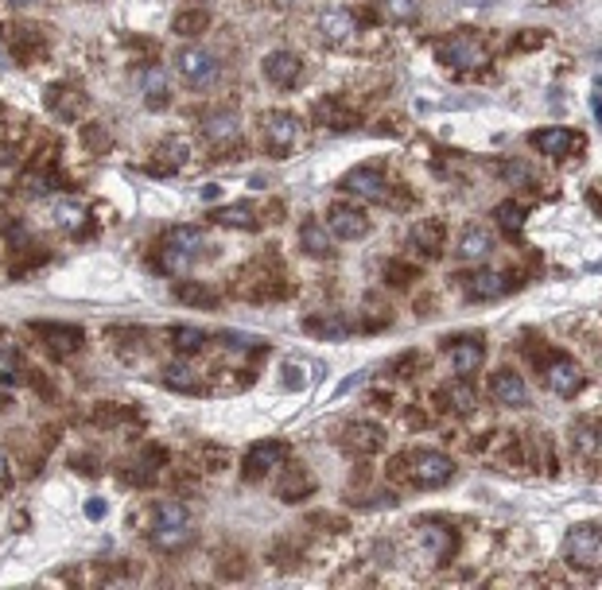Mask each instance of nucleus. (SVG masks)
I'll use <instances>...</instances> for the list:
<instances>
[{
	"instance_id": "423d86ee",
	"label": "nucleus",
	"mask_w": 602,
	"mask_h": 590,
	"mask_svg": "<svg viewBox=\"0 0 602 590\" xmlns=\"http://www.w3.org/2000/svg\"><path fill=\"white\" fill-rule=\"evenodd\" d=\"M175 70H179V78L187 86L211 89L218 78H221V62H218L214 51H206V47H183L179 55H175Z\"/></svg>"
},
{
	"instance_id": "7c9ffc66",
	"label": "nucleus",
	"mask_w": 602,
	"mask_h": 590,
	"mask_svg": "<svg viewBox=\"0 0 602 590\" xmlns=\"http://www.w3.org/2000/svg\"><path fill=\"white\" fill-rule=\"evenodd\" d=\"M167 338H172V350L183 353V358H191V353H199L206 346V334L199 331V326H172Z\"/></svg>"
},
{
	"instance_id": "7ed1b4c3",
	"label": "nucleus",
	"mask_w": 602,
	"mask_h": 590,
	"mask_svg": "<svg viewBox=\"0 0 602 590\" xmlns=\"http://www.w3.org/2000/svg\"><path fill=\"white\" fill-rule=\"evenodd\" d=\"M202 248H206L202 229H194V226H175V229H167L164 241H160V268L172 272V276H179V272H187L194 260L202 257Z\"/></svg>"
},
{
	"instance_id": "58836bf2",
	"label": "nucleus",
	"mask_w": 602,
	"mask_h": 590,
	"mask_svg": "<svg viewBox=\"0 0 602 590\" xmlns=\"http://www.w3.org/2000/svg\"><path fill=\"white\" fill-rule=\"evenodd\" d=\"M497 172H502L505 183H513V187H536V172L529 164H521V160H509V164L497 167Z\"/></svg>"
},
{
	"instance_id": "2f4dec72",
	"label": "nucleus",
	"mask_w": 602,
	"mask_h": 590,
	"mask_svg": "<svg viewBox=\"0 0 602 590\" xmlns=\"http://www.w3.org/2000/svg\"><path fill=\"white\" fill-rule=\"evenodd\" d=\"M494 218H497V226H502V229L509 233V238H517V233L525 229V218H529V214H525V206H521V202L509 199V202H497Z\"/></svg>"
},
{
	"instance_id": "a19ab883",
	"label": "nucleus",
	"mask_w": 602,
	"mask_h": 590,
	"mask_svg": "<svg viewBox=\"0 0 602 590\" xmlns=\"http://www.w3.org/2000/svg\"><path fill=\"white\" fill-rule=\"evenodd\" d=\"M579 454L583 458H598V424L591 419V424H579Z\"/></svg>"
},
{
	"instance_id": "9b49d317",
	"label": "nucleus",
	"mask_w": 602,
	"mask_h": 590,
	"mask_svg": "<svg viewBox=\"0 0 602 590\" xmlns=\"http://www.w3.org/2000/svg\"><path fill=\"white\" fill-rule=\"evenodd\" d=\"M284 458H287V443H280V439H260V443H253V447L245 451L241 474H245L249 482H257V478H265L268 470L284 466Z\"/></svg>"
},
{
	"instance_id": "2eb2a0df",
	"label": "nucleus",
	"mask_w": 602,
	"mask_h": 590,
	"mask_svg": "<svg viewBox=\"0 0 602 590\" xmlns=\"http://www.w3.org/2000/svg\"><path fill=\"white\" fill-rule=\"evenodd\" d=\"M416 544H420L424 559L447 563L455 556V548H459V536H455L447 524H420V529H416Z\"/></svg>"
},
{
	"instance_id": "bb28decb",
	"label": "nucleus",
	"mask_w": 602,
	"mask_h": 590,
	"mask_svg": "<svg viewBox=\"0 0 602 590\" xmlns=\"http://www.w3.org/2000/svg\"><path fill=\"white\" fill-rule=\"evenodd\" d=\"M140 89H144V105L148 109H167V74H164V67H148L140 74Z\"/></svg>"
},
{
	"instance_id": "0eeeda50",
	"label": "nucleus",
	"mask_w": 602,
	"mask_h": 590,
	"mask_svg": "<svg viewBox=\"0 0 602 590\" xmlns=\"http://www.w3.org/2000/svg\"><path fill=\"white\" fill-rule=\"evenodd\" d=\"M564 559L571 567H587L595 571L598 559H602V529L591 520V524H575L564 540Z\"/></svg>"
},
{
	"instance_id": "c03bdc74",
	"label": "nucleus",
	"mask_w": 602,
	"mask_h": 590,
	"mask_svg": "<svg viewBox=\"0 0 602 590\" xmlns=\"http://www.w3.org/2000/svg\"><path fill=\"white\" fill-rule=\"evenodd\" d=\"M86 517L89 520H101V517H106V501H86Z\"/></svg>"
},
{
	"instance_id": "b1692460",
	"label": "nucleus",
	"mask_w": 602,
	"mask_h": 590,
	"mask_svg": "<svg viewBox=\"0 0 602 590\" xmlns=\"http://www.w3.org/2000/svg\"><path fill=\"white\" fill-rule=\"evenodd\" d=\"M412 248H420L424 257H439L443 253V241H447V229H443V221L428 218V221H416L412 233H409Z\"/></svg>"
},
{
	"instance_id": "f704fd0d",
	"label": "nucleus",
	"mask_w": 602,
	"mask_h": 590,
	"mask_svg": "<svg viewBox=\"0 0 602 590\" xmlns=\"http://www.w3.org/2000/svg\"><path fill=\"white\" fill-rule=\"evenodd\" d=\"M86 218H89V210H86L82 202H74V199H67V202H59V206H55V221H59V226L67 229V233H78V229H82V226H86Z\"/></svg>"
},
{
	"instance_id": "cd10ccee",
	"label": "nucleus",
	"mask_w": 602,
	"mask_h": 590,
	"mask_svg": "<svg viewBox=\"0 0 602 590\" xmlns=\"http://www.w3.org/2000/svg\"><path fill=\"white\" fill-rule=\"evenodd\" d=\"M304 331L323 338V342H338V338L350 334V323L343 314H311V319H304Z\"/></svg>"
},
{
	"instance_id": "72a5a7b5",
	"label": "nucleus",
	"mask_w": 602,
	"mask_h": 590,
	"mask_svg": "<svg viewBox=\"0 0 602 590\" xmlns=\"http://www.w3.org/2000/svg\"><path fill=\"white\" fill-rule=\"evenodd\" d=\"M164 385H167V389H179V392H202L194 370H191V365H183V361L167 365V370H164Z\"/></svg>"
},
{
	"instance_id": "79ce46f5",
	"label": "nucleus",
	"mask_w": 602,
	"mask_h": 590,
	"mask_svg": "<svg viewBox=\"0 0 602 590\" xmlns=\"http://www.w3.org/2000/svg\"><path fill=\"white\" fill-rule=\"evenodd\" d=\"M385 280H389V287H409L416 280V268L412 265H400V260H389V265H385Z\"/></svg>"
},
{
	"instance_id": "a878e982",
	"label": "nucleus",
	"mask_w": 602,
	"mask_h": 590,
	"mask_svg": "<svg viewBox=\"0 0 602 590\" xmlns=\"http://www.w3.org/2000/svg\"><path fill=\"white\" fill-rule=\"evenodd\" d=\"M277 493L284 497V501H304V497L315 493V478H311L307 470H299V466H287L284 474H280Z\"/></svg>"
},
{
	"instance_id": "4468645a",
	"label": "nucleus",
	"mask_w": 602,
	"mask_h": 590,
	"mask_svg": "<svg viewBox=\"0 0 602 590\" xmlns=\"http://www.w3.org/2000/svg\"><path fill=\"white\" fill-rule=\"evenodd\" d=\"M326 229H331V238H338V241H362L365 233H370V218H365L358 206L334 202L331 214H326Z\"/></svg>"
},
{
	"instance_id": "a18cd8bd",
	"label": "nucleus",
	"mask_w": 602,
	"mask_h": 590,
	"mask_svg": "<svg viewBox=\"0 0 602 590\" xmlns=\"http://www.w3.org/2000/svg\"><path fill=\"white\" fill-rule=\"evenodd\" d=\"M5 486H8V458L0 454V490H5Z\"/></svg>"
},
{
	"instance_id": "37998d69",
	"label": "nucleus",
	"mask_w": 602,
	"mask_h": 590,
	"mask_svg": "<svg viewBox=\"0 0 602 590\" xmlns=\"http://www.w3.org/2000/svg\"><path fill=\"white\" fill-rule=\"evenodd\" d=\"M226 338V346H233V350H249V346H257L260 338H253V334H221Z\"/></svg>"
},
{
	"instance_id": "dca6fc26",
	"label": "nucleus",
	"mask_w": 602,
	"mask_h": 590,
	"mask_svg": "<svg viewBox=\"0 0 602 590\" xmlns=\"http://www.w3.org/2000/svg\"><path fill=\"white\" fill-rule=\"evenodd\" d=\"M532 148L541 155H552V160H564V155H575L583 148V136L556 125V128H541V133H532Z\"/></svg>"
},
{
	"instance_id": "8fccbe9b",
	"label": "nucleus",
	"mask_w": 602,
	"mask_h": 590,
	"mask_svg": "<svg viewBox=\"0 0 602 590\" xmlns=\"http://www.w3.org/2000/svg\"><path fill=\"white\" fill-rule=\"evenodd\" d=\"M280 5H296V0H280Z\"/></svg>"
},
{
	"instance_id": "49530a36",
	"label": "nucleus",
	"mask_w": 602,
	"mask_h": 590,
	"mask_svg": "<svg viewBox=\"0 0 602 590\" xmlns=\"http://www.w3.org/2000/svg\"><path fill=\"white\" fill-rule=\"evenodd\" d=\"M16 8H32V5H39V0H12Z\"/></svg>"
},
{
	"instance_id": "4be33fe9",
	"label": "nucleus",
	"mask_w": 602,
	"mask_h": 590,
	"mask_svg": "<svg viewBox=\"0 0 602 590\" xmlns=\"http://www.w3.org/2000/svg\"><path fill=\"white\" fill-rule=\"evenodd\" d=\"M299 245H304V253L315 257V260H331V257H334V238H331V229H326L323 221H315V218H307L304 226H299Z\"/></svg>"
},
{
	"instance_id": "a211bd4d",
	"label": "nucleus",
	"mask_w": 602,
	"mask_h": 590,
	"mask_svg": "<svg viewBox=\"0 0 602 590\" xmlns=\"http://www.w3.org/2000/svg\"><path fill=\"white\" fill-rule=\"evenodd\" d=\"M299 140V121L292 113H268L265 117V148L272 155H284L287 148H296Z\"/></svg>"
},
{
	"instance_id": "412c9836",
	"label": "nucleus",
	"mask_w": 602,
	"mask_h": 590,
	"mask_svg": "<svg viewBox=\"0 0 602 590\" xmlns=\"http://www.w3.org/2000/svg\"><path fill=\"white\" fill-rule=\"evenodd\" d=\"M319 32H323V39H331V43H346V39L358 32V16L350 8H323Z\"/></svg>"
},
{
	"instance_id": "393cba45",
	"label": "nucleus",
	"mask_w": 602,
	"mask_h": 590,
	"mask_svg": "<svg viewBox=\"0 0 602 590\" xmlns=\"http://www.w3.org/2000/svg\"><path fill=\"white\" fill-rule=\"evenodd\" d=\"M439 404H443L447 412H455V416H470L478 400H475V389H470L463 377H459V381H447V385L439 389Z\"/></svg>"
},
{
	"instance_id": "f8f14e48",
	"label": "nucleus",
	"mask_w": 602,
	"mask_h": 590,
	"mask_svg": "<svg viewBox=\"0 0 602 590\" xmlns=\"http://www.w3.org/2000/svg\"><path fill=\"white\" fill-rule=\"evenodd\" d=\"M260 70H265L268 86H277V89H296L299 78H304V62H299L296 51H268L265 62H260Z\"/></svg>"
},
{
	"instance_id": "09e8293b",
	"label": "nucleus",
	"mask_w": 602,
	"mask_h": 590,
	"mask_svg": "<svg viewBox=\"0 0 602 590\" xmlns=\"http://www.w3.org/2000/svg\"><path fill=\"white\" fill-rule=\"evenodd\" d=\"M0 350H5V331H0Z\"/></svg>"
},
{
	"instance_id": "6e6552de",
	"label": "nucleus",
	"mask_w": 602,
	"mask_h": 590,
	"mask_svg": "<svg viewBox=\"0 0 602 590\" xmlns=\"http://www.w3.org/2000/svg\"><path fill=\"white\" fill-rule=\"evenodd\" d=\"M517 287V276L509 272H494V268H482V272H470L463 276V295L470 304H490V299H502Z\"/></svg>"
},
{
	"instance_id": "c85d7f7f",
	"label": "nucleus",
	"mask_w": 602,
	"mask_h": 590,
	"mask_svg": "<svg viewBox=\"0 0 602 590\" xmlns=\"http://www.w3.org/2000/svg\"><path fill=\"white\" fill-rule=\"evenodd\" d=\"M490 248H494L490 229H482V226L463 229V238H459V257H463V260H486Z\"/></svg>"
},
{
	"instance_id": "39448f33",
	"label": "nucleus",
	"mask_w": 602,
	"mask_h": 590,
	"mask_svg": "<svg viewBox=\"0 0 602 590\" xmlns=\"http://www.w3.org/2000/svg\"><path fill=\"white\" fill-rule=\"evenodd\" d=\"M541 377H544V385L548 392H556V397H579L583 385H587V373H583V365L568 358V353H548V358H541Z\"/></svg>"
},
{
	"instance_id": "1a4fd4ad",
	"label": "nucleus",
	"mask_w": 602,
	"mask_h": 590,
	"mask_svg": "<svg viewBox=\"0 0 602 590\" xmlns=\"http://www.w3.org/2000/svg\"><path fill=\"white\" fill-rule=\"evenodd\" d=\"M32 334L47 346V353H55V358H71V353H78L86 342V334L71 323H32Z\"/></svg>"
},
{
	"instance_id": "f03ea898",
	"label": "nucleus",
	"mask_w": 602,
	"mask_h": 590,
	"mask_svg": "<svg viewBox=\"0 0 602 590\" xmlns=\"http://www.w3.org/2000/svg\"><path fill=\"white\" fill-rule=\"evenodd\" d=\"M194 540V529H191V517L179 501H160L152 513V532H148V544L164 556H175L183 552Z\"/></svg>"
},
{
	"instance_id": "f3484780",
	"label": "nucleus",
	"mask_w": 602,
	"mask_h": 590,
	"mask_svg": "<svg viewBox=\"0 0 602 590\" xmlns=\"http://www.w3.org/2000/svg\"><path fill=\"white\" fill-rule=\"evenodd\" d=\"M202 136L214 144V148H233L241 140V117L233 109H221V113H206L202 117Z\"/></svg>"
},
{
	"instance_id": "f257e3e1",
	"label": "nucleus",
	"mask_w": 602,
	"mask_h": 590,
	"mask_svg": "<svg viewBox=\"0 0 602 590\" xmlns=\"http://www.w3.org/2000/svg\"><path fill=\"white\" fill-rule=\"evenodd\" d=\"M392 478H404L416 490H436L455 478V463L443 451H409L392 458Z\"/></svg>"
},
{
	"instance_id": "aec40b11",
	"label": "nucleus",
	"mask_w": 602,
	"mask_h": 590,
	"mask_svg": "<svg viewBox=\"0 0 602 590\" xmlns=\"http://www.w3.org/2000/svg\"><path fill=\"white\" fill-rule=\"evenodd\" d=\"M47 109H51V117H59V121H74L78 113L86 109V94L78 86H51L47 89Z\"/></svg>"
},
{
	"instance_id": "ddd939ff",
	"label": "nucleus",
	"mask_w": 602,
	"mask_h": 590,
	"mask_svg": "<svg viewBox=\"0 0 602 590\" xmlns=\"http://www.w3.org/2000/svg\"><path fill=\"white\" fill-rule=\"evenodd\" d=\"M338 443H343V451H346V454L365 458V454H377V451L385 447V431L377 427V424H370V419H354V424H346V427H343Z\"/></svg>"
},
{
	"instance_id": "4c0bfd02",
	"label": "nucleus",
	"mask_w": 602,
	"mask_h": 590,
	"mask_svg": "<svg viewBox=\"0 0 602 590\" xmlns=\"http://www.w3.org/2000/svg\"><path fill=\"white\" fill-rule=\"evenodd\" d=\"M381 5H385V16L397 23H412L424 12V0H381Z\"/></svg>"
},
{
	"instance_id": "9d476101",
	"label": "nucleus",
	"mask_w": 602,
	"mask_h": 590,
	"mask_svg": "<svg viewBox=\"0 0 602 590\" xmlns=\"http://www.w3.org/2000/svg\"><path fill=\"white\" fill-rule=\"evenodd\" d=\"M343 191L358 194V199H370V202H385L389 199V183H385V172L373 164H362V167H350L343 175Z\"/></svg>"
},
{
	"instance_id": "5701e85b",
	"label": "nucleus",
	"mask_w": 602,
	"mask_h": 590,
	"mask_svg": "<svg viewBox=\"0 0 602 590\" xmlns=\"http://www.w3.org/2000/svg\"><path fill=\"white\" fill-rule=\"evenodd\" d=\"M451 350V365H455V373H475L482 370V361H486V346L478 342V338H451L447 342Z\"/></svg>"
},
{
	"instance_id": "de8ad7c7",
	"label": "nucleus",
	"mask_w": 602,
	"mask_h": 590,
	"mask_svg": "<svg viewBox=\"0 0 602 590\" xmlns=\"http://www.w3.org/2000/svg\"><path fill=\"white\" fill-rule=\"evenodd\" d=\"M8 404H12V400L5 397V392H0V412H5V408H8Z\"/></svg>"
},
{
	"instance_id": "6ab92c4d",
	"label": "nucleus",
	"mask_w": 602,
	"mask_h": 590,
	"mask_svg": "<svg viewBox=\"0 0 602 590\" xmlns=\"http://www.w3.org/2000/svg\"><path fill=\"white\" fill-rule=\"evenodd\" d=\"M490 392L497 404H505V408H525L529 404V385L521 381V373H513V370H497L490 377Z\"/></svg>"
},
{
	"instance_id": "ea45409f",
	"label": "nucleus",
	"mask_w": 602,
	"mask_h": 590,
	"mask_svg": "<svg viewBox=\"0 0 602 590\" xmlns=\"http://www.w3.org/2000/svg\"><path fill=\"white\" fill-rule=\"evenodd\" d=\"M55 187H62L59 172H32V175H24V191H28V194H47V191H55Z\"/></svg>"
},
{
	"instance_id": "473e14b6",
	"label": "nucleus",
	"mask_w": 602,
	"mask_h": 590,
	"mask_svg": "<svg viewBox=\"0 0 602 590\" xmlns=\"http://www.w3.org/2000/svg\"><path fill=\"white\" fill-rule=\"evenodd\" d=\"M175 299H183V304H191V307H202V311H211L214 304H218V292H211L206 284H194V280H187V284H179L175 287Z\"/></svg>"
},
{
	"instance_id": "c756f323",
	"label": "nucleus",
	"mask_w": 602,
	"mask_h": 590,
	"mask_svg": "<svg viewBox=\"0 0 602 590\" xmlns=\"http://www.w3.org/2000/svg\"><path fill=\"white\" fill-rule=\"evenodd\" d=\"M214 221L226 229H257V210L249 202H238V206H221L214 210Z\"/></svg>"
},
{
	"instance_id": "c9c22d12",
	"label": "nucleus",
	"mask_w": 602,
	"mask_h": 590,
	"mask_svg": "<svg viewBox=\"0 0 602 590\" xmlns=\"http://www.w3.org/2000/svg\"><path fill=\"white\" fill-rule=\"evenodd\" d=\"M206 28H211V12H202V8L179 12L175 23H172V32H175V35H202Z\"/></svg>"
},
{
	"instance_id": "20e7f679",
	"label": "nucleus",
	"mask_w": 602,
	"mask_h": 590,
	"mask_svg": "<svg viewBox=\"0 0 602 590\" xmlns=\"http://www.w3.org/2000/svg\"><path fill=\"white\" fill-rule=\"evenodd\" d=\"M436 59L443 62V67H451V70H482L490 62V51H486V43H482L478 35L451 32V35H443L436 43Z\"/></svg>"
},
{
	"instance_id": "e433bc0d",
	"label": "nucleus",
	"mask_w": 602,
	"mask_h": 590,
	"mask_svg": "<svg viewBox=\"0 0 602 590\" xmlns=\"http://www.w3.org/2000/svg\"><path fill=\"white\" fill-rule=\"evenodd\" d=\"M315 117H319L326 128H350V121H354V117L343 109V101H334V98L319 101V105H315Z\"/></svg>"
}]
</instances>
